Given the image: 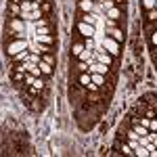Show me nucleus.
<instances>
[{
	"label": "nucleus",
	"mask_w": 157,
	"mask_h": 157,
	"mask_svg": "<svg viewBox=\"0 0 157 157\" xmlns=\"http://www.w3.org/2000/svg\"><path fill=\"white\" fill-rule=\"evenodd\" d=\"M101 46L107 50L109 55H113V57H115V55H120V42H117V40H113L111 36L103 38V40H101Z\"/></svg>",
	"instance_id": "f257e3e1"
},
{
	"label": "nucleus",
	"mask_w": 157,
	"mask_h": 157,
	"mask_svg": "<svg viewBox=\"0 0 157 157\" xmlns=\"http://www.w3.org/2000/svg\"><path fill=\"white\" fill-rule=\"evenodd\" d=\"M23 50H27V42H25L23 38H17L15 42H11V44L6 46V55L15 57V55H19V52H23Z\"/></svg>",
	"instance_id": "f03ea898"
},
{
	"label": "nucleus",
	"mask_w": 157,
	"mask_h": 157,
	"mask_svg": "<svg viewBox=\"0 0 157 157\" xmlns=\"http://www.w3.org/2000/svg\"><path fill=\"white\" fill-rule=\"evenodd\" d=\"M92 59L98 61V63H105V65H109V67L113 65V55H109L105 48H103V50H97V52L92 55Z\"/></svg>",
	"instance_id": "7ed1b4c3"
},
{
	"label": "nucleus",
	"mask_w": 157,
	"mask_h": 157,
	"mask_svg": "<svg viewBox=\"0 0 157 157\" xmlns=\"http://www.w3.org/2000/svg\"><path fill=\"white\" fill-rule=\"evenodd\" d=\"M78 32H80V36H84V38H94V34H97L94 32V25L84 23V21L78 25Z\"/></svg>",
	"instance_id": "20e7f679"
},
{
	"label": "nucleus",
	"mask_w": 157,
	"mask_h": 157,
	"mask_svg": "<svg viewBox=\"0 0 157 157\" xmlns=\"http://www.w3.org/2000/svg\"><path fill=\"white\" fill-rule=\"evenodd\" d=\"M88 71L90 73H103V75H107V71H109V65H105V63H90L88 65Z\"/></svg>",
	"instance_id": "39448f33"
},
{
	"label": "nucleus",
	"mask_w": 157,
	"mask_h": 157,
	"mask_svg": "<svg viewBox=\"0 0 157 157\" xmlns=\"http://www.w3.org/2000/svg\"><path fill=\"white\" fill-rule=\"evenodd\" d=\"M11 29L13 32H17V34H23L25 32V25H23V19L21 17H11Z\"/></svg>",
	"instance_id": "423d86ee"
},
{
	"label": "nucleus",
	"mask_w": 157,
	"mask_h": 157,
	"mask_svg": "<svg viewBox=\"0 0 157 157\" xmlns=\"http://www.w3.org/2000/svg\"><path fill=\"white\" fill-rule=\"evenodd\" d=\"M36 42L38 44H46V46H50V44L55 42V38L50 36V34H36Z\"/></svg>",
	"instance_id": "0eeeda50"
},
{
	"label": "nucleus",
	"mask_w": 157,
	"mask_h": 157,
	"mask_svg": "<svg viewBox=\"0 0 157 157\" xmlns=\"http://www.w3.org/2000/svg\"><path fill=\"white\" fill-rule=\"evenodd\" d=\"M78 6H80V11L90 13L92 9H94V2H92V0H80V2H78Z\"/></svg>",
	"instance_id": "6e6552de"
},
{
	"label": "nucleus",
	"mask_w": 157,
	"mask_h": 157,
	"mask_svg": "<svg viewBox=\"0 0 157 157\" xmlns=\"http://www.w3.org/2000/svg\"><path fill=\"white\" fill-rule=\"evenodd\" d=\"M38 65H40V69H42V73H44V75H52V65H50V63H46V61H40Z\"/></svg>",
	"instance_id": "1a4fd4ad"
},
{
	"label": "nucleus",
	"mask_w": 157,
	"mask_h": 157,
	"mask_svg": "<svg viewBox=\"0 0 157 157\" xmlns=\"http://www.w3.org/2000/svg\"><path fill=\"white\" fill-rule=\"evenodd\" d=\"M84 48H86V44H82V42H75V44L71 46V55H73V57H80Z\"/></svg>",
	"instance_id": "9d476101"
},
{
	"label": "nucleus",
	"mask_w": 157,
	"mask_h": 157,
	"mask_svg": "<svg viewBox=\"0 0 157 157\" xmlns=\"http://www.w3.org/2000/svg\"><path fill=\"white\" fill-rule=\"evenodd\" d=\"M109 36L113 38V40H117V42H121V40H124V32H121V29H113V27H111V29H109Z\"/></svg>",
	"instance_id": "9b49d317"
},
{
	"label": "nucleus",
	"mask_w": 157,
	"mask_h": 157,
	"mask_svg": "<svg viewBox=\"0 0 157 157\" xmlns=\"http://www.w3.org/2000/svg\"><path fill=\"white\" fill-rule=\"evenodd\" d=\"M27 59H29V50H23V52H19V55H15V57H13L15 63H21V61H27Z\"/></svg>",
	"instance_id": "f8f14e48"
},
{
	"label": "nucleus",
	"mask_w": 157,
	"mask_h": 157,
	"mask_svg": "<svg viewBox=\"0 0 157 157\" xmlns=\"http://www.w3.org/2000/svg\"><path fill=\"white\" fill-rule=\"evenodd\" d=\"M107 17H109V19H113V21H115V19H120V17H121L120 9H115V6H113V9H109V11H107Z\"/></svg>",
	"instance_id": "ddd939ff"
},
{
	"label": "nucleus",
	"mask_w": 157,
	"mask_h": 157,
	"mask_svg": "<svg viewBox=\"0 0 157 157\" xmlns=\"http://www.w3.org/2000/svg\"><path fill=\"white\" fill-rule=\"evenodd\" d=\"M134 153H136L138 157H147V155H151V153H149V149H147V147H143V145L136 147V149H134Z\"/></svg>",
	"instance_id": "4468645a"
},
{
	"label": "nucleus",
	"mask_w": 157,
	"mask_h": 157,
	"mask_svg": "<svg viewBox=\"0 0 157 157\" xmlns=\"http://www.w3.org/2000/svg\"><path fill=\"white\" fill-rule=\"evenodd\" d=\"M90 59H92V50H90V48H84V50H82V55H80V61L88 63Z\"/></svg>",
	"instance_id": "2eb2a0df"
},
{
	"label": "nucleus",
	"mask_w": 157,
	"mask_h": 157,
	"mask_svg": "<svg viewBox=\"0 0 157 157\" xmlns=\"http://www.w3.org/2000/svg\"><path fill=\"white\" fill-rule=\"evenodd\" d=\"M82 21H84V23H90V25H97V17H94V15H90V13H84Z\"/></svg>",
	"instance_id": "dca6fc26"
},
{
	"label": "nucleus",
	"mask_w": 157,
	"mask_h": 157,
	"mask_svg": "<svg viewBox=\"0 0 157 157\" xmlns=\"http://www.w3.org/2000/svg\"><path fill=\"white\" fill-rule=\"evenodd\" d=\"M90 75H92V82L97 86H103V82H105V75L103 73H90Z\"/></svg>",
	"instance_id": "f3484780"
},
{
	"label": "nucleus",
	"mask_w": 157,
	"mask_h": 157,
	"mask_svg": "<svg viewBox=\"0 0 157 157\" xmlns=\"http://www.w3.org/2000/svg\"><path fill=\"white\" fill-rule=\"evenodd\" d=\"M147 21H151V23H157V9H151V11H147Z\"/></svg>",
	"instance_id": "a211bd4d"
},
{
	"label": "nucleus",
	"mask_w": 157,
	"mask_h": 157,
	"mask_svg": "<svg viewBox=\"0 0 157 157\" xmlns=\"http://www.w3.org/2000/svg\"><path fill=\"white\" fill-rule=\"evenodd\" d=\"M23 80H25V71H15L13 73V82L19 84V82H23Z\"/></svg>",
	"instance_id": "6ab92c4d"
},
{
	"label": "nucleus",
	"mask_w": 157,
	"mask_h": 157,
	"mask_svg": "<svg viewBox=\"0 0 157 157\" xmlns=\"http://www.w3.org/2000/svg\"><path fill=\"white\" fill-rule=\"evenodd\" d=\"M34 88H36V90H42V88H44V80H42V78H36V80H34Z\"/></svg>",
	"instance_id": "aec40b11"
},
{
	"label": "nucleus",
	"mask_w": 157,
	"mask_h": 157,
	"mask_svg": "<svg viewBox=\"0 0 157 157\" xmlns=\"http://www.w3.org/2000/svg\"><path fill=\"white\" fill-rule=\"evenodd\" d=\"M143 6H145L147 11H151V9H155V0H143Z\"/></svg>",
	"instance_id": "412c9836"
},
{
	"label": "nucleus",
	"mask_w": 157,
	"mask_h": 157,
	"mask_svg": "<svg viewBox=\"0 0 157 157\" xmlns=\"http://www.w3.org/2000/svg\"><path fill=\"white\" fill-rule=\"evenodd\" d=\"M34 80H36V75H32V73H29V75H25L23 82H25V86H32V84H34Z\"/></svg>",
	"instance_id": "4be33fe9"
},
{
	"label": "nucleus",
	"mask_w": 157,
	"mask_h": 157,
	"mask_svg": "<svg viewBox=\"0 0 157 157\" xmlns=\"http://www.w3.org/2000/svg\"><path fill=\"white\" fill-rule=\"evenodd\" d=\"M40 9H42V13H50L52 4H50V2H42V6H40Z\"/></svg>",
	"instance_id": "5701e85b"
},
{
	"label": "nucleus",
	"mask_w": 157,
	"mask_h": 157,
	"mask_svg": "<svg viewBox=\"0 0 157 157\" xmlns=\"http://www.w3.org/2000/svg\"><path fill=\"white\" fill-rule=\"evenodd\" d=\"M149 132H157V120H151V124H149Z\"/></svg>",
	"instance_id": "b1692460"
},
{
	"label": "nucleus",
	"mask_w": 157,
	"mask_h": 157,
	"mask_svg": "<svg viewBox=\"0 0 157 157\" xmlns=\"http://www.w3.org/2000/svg\"><path fill=\"white\" fill-rule=\"evenodd\" d=\"M78 69H80L82 73H84V71H88V63H84V61H82V63L78 65Z\"/></svg>",
	"instance_id": "393cba45"
},
{
	"label": "nucleus",
	"mask_w": 157,
	"mask_h": 157,
	"mask_svg": "<svg viewBox=\"0 0 157 157\" xmlns=\"http://www.w3.org/2000/svg\"><path fill=\"white\" fill-rule=\"evenodd\" d=\"M151 42H153V46H157V29L151 32Z\"/></svg>",
	"instance_id": "a878e982"
},
{
	"label": "nucleus",
	"mask_w": 157,
	"mask_h": 157,
	"mask_svg": "<svg viewBox=\"0 0 157 157\" xmlns=\"http://www.w3.org/2000/svg\"><path fill=\"white\" fill-rule=\"evenodd\" d=\"M27 61H32V63H40V57L38 55H29V59Z\"/></svg>",
	"instance_id": "bb28decb"
},
{
	"label": "nucleus",
	"mask_w": 157,
	"mask_h": 157,
	"mask_svg": "<svg viewBox=\"0 0 157 157\" xmlns=\"http://www.w3.org/2000/svg\"><path fill=\"white\" fill-rule=\"evenodd\" d=\"M86 48H90V50L94 48V42H92V38H88V42H86Z\"/></svg>",
	"instance_id": "cd10ccee"
},
{
	"label": "nucleus",
	"mask_w": 157,
	"mask_h": 157,
	"mask_svg": "<svg viewBox=\"0 0 157 157\" xmlns=\"http://www.w3.org/2000/svg\"><path fill=\"white\" fill-rule=\"evenodd\" d=\"M44 61H46V63H50V65H52V63H55V59H52V57H50V55H46V52H44Z\"/></svg>",
	"instance_id": "c85d7f7f"
},
{
	"label": "nucleus",
	"mask_w": 157,
	"mask_h": 157,
	"mask_svg": "<svg viewBox=\"0 0 157 157\" xmlns=\"http://www.w3.org/2000/svg\"><path fill=\"white\" fill-rule=\"evenodd\" d=\"M113 2H121V0H113Z\"/></svg>",
	"instance_id": "c756f323"
},
{
	"label": "nucleus",
	"mask_w": 157,
	"mask_h": 157,
	"mask_svg": "<svg viewBox=\"0 0 157 157\" xmlns=\"http://www.w3.org/2000/svg\"><path fill=\"white\" fill-rule=\"evenodd\" d=\"M155 9H157V0H155Z\"/></svg>",
	"instance_id": "7c9ffc66"
}]
</instances>
